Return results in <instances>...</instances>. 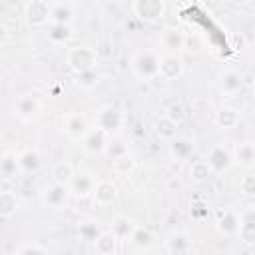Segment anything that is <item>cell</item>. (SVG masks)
Listing matches in <instances>:
<instances>
[{
  "label": "cell",
  "mask_w": 255,
  "mask_h": 255,
  "mask_svg": "<svg viewBox=\"0 0 255 255\" xmlns=\"http://www.w3.org/2000/svg\"><path fill=\"white\" fill-rule=\"evenodd\" d=\"M48 247L38 243V241H24L14 249V255H46Z\"/></svg>",
  "instance_id": "38"
},
{
  "label": "cell",
  "mask_w": 255,
  "mask_h": 255,
  "mask_svg": "<svg viewBox=\"0 0 255 255\" xmlns=\"http://www.w3.org/2000/svg\"><path fill=\"white\" fill-rule=\"evenodd\" d=\"M135 229H137L135 219L129 217V215H126V213H118V215H114L112 221H110V231H112L120 241H129Z\"/></svg>",
  "instance_id": "19"
},
{
  "label": "cell",
  "mask_w": 255,
  "mask_h": 255,
  "mask_svg": "<svg viewBox=\"0 0 255 255\" xmlns=\"http://www.w3.org/2000/svg\"><path fill=\"white\" fill-rule=\"evenodd\" d=\"M96 177L90 173V171H76L72 183H70V191H72V197L76 199H88L92 197L94 193V187H96Z\"/></svg>",
  "instance_id": "17"
},
{
  "label": "cell",
  "mask_w": 255,
  "mask_h": 255,
  "mask_svg": "<svg viewBox=\"0 0 255 255\" xmlns=\"http://www.w3.org/2000/svg\"><path fill=\"white\" fill-rule=\"evenodd\" d=\"M102 231L104 229L100 227V221L96 219H84L78 223V239H82L84 243H94Z\"/></svg>",
  "instance_id": "33"
},
{
  "label": "cell",
  "mask_w": 255,
  "mask_h": 255,
  "mask_svg": "<svg viewBox=\"0 0 255 255\" xmlns=\"http://www.w3.org/2000/svg\"><path fill=\"white\" fill-rule=\"evenodd\" d=\"M243 84H245L243 74L237 72V70H233V68H227V70H223L217 76V90L225 98H231V96L239 94L243 90Z\"/></svg>",
  "instance_id": "12"
},
{
  "label": "cell",
  "mask_w": 255,
  "mask_h": 255,
  "mask_svg": "<svg viewBox=\"0 0 255 255\" xmlns=\"http://www.w3.org/2000/svg\"><path fill=\"white\" fill-rule=\"evenodd\" d=\"M211 175H213V171H211L207 159H193L191 161V165H189V179L193 183H199V185L207 183V179Z\"/></svg>",
  "instance_id": "32"
},
{
  "label": "cell",
  "mask_w": 255,
  "mask_h": 255,
  "mask_svg": "<svg viewBox=\"0 0 255 255\" xmlns=\"http://www.w3.org/2000/svg\"><path fill=\"white\" fill-rule=\"evenodd\" d=\"M76 10L70 2H56L50 10V24H74Z\"/></svg>",
  "instance_id": "26"
},
{
  "label": "cell",
  "mask_w": 255,
  "mask_h": 255,
  "mask_svg": "<svg viewBox=\"0 0 255 255\" xmlns=\"http://www.w3.org/2000/svg\"><path fill=\"white\" fill-rule=\"evenodd\" d=\"M185 74V64L177 54H163L159 60V78L163 82H175Z\"/></svg>",
  "instance_id": "11"
},
{
  "label": "cell",
  "mask_w": 255,
  "mask_h": 255,
  "mask_svg": "<svg viewBox=\"0 0 255 255\" xmlns=\"http://www.w3.org/2000/svg\"><path fill=\"white\" fill-rule=\"evenodd\" d=\"M135 165H137V161H135V155L131 151H128V153L112 159V169L116 173H120V175H129L135 169Z\"/></svg>",
  "instance_id": "34"
},
{
  "label": "cell",
  "mask_w": 255,
  "mask_h": 255,
  "mask_svg": "<svg viewBox=\"0 0 255 255\" xmlns=\"http://www.w3.org/2000/svg\"><path fill=\"white\" fill-rule=\"evenodd\" d=\"M0 173H2V179H4V181H12V179H16L18 173H22L20 159H18V153H16V151L6 149V151L2 153V159H0Z\"/></svg>",
  "instance_id": "23"
},
{
  "label": "cell",
  "mask_w": 255,
  "mask_h": 255,
  "mask_svg": "<svg viewBox=\"0 0 255 255\" xmlns=\"http://www.w3.org/2000/svg\"><path fill=\"white\" fill-rule=\"evenodd\" d=\"M165 251L167 253H173V255H185V253H191L193 251V237L183 231V229H173L167 233L165 241Z\"/></svg>",
  "instance_id": "13"
},
{
  "label": "cell",
  "mask_w": 255,
  "mask_h": 255,
  "mask_svg": "<svg viewBox=\"0 0 255 255\" xmlns=\"http://www.w3.org/2000/svg\"><path fill=\"white\" fill-rule=\"evenodd\" d=\"M253 60H255V46H253Z\"/></svg>",
  "instance_id": "44"
},
{
  "label": "cell",
  "mask_w": 255,
  "mask_h": 255,
  "mask_svg": "<svg viewBox=\"0 0 255 255\" xmlns=\"http://www.w3.org/2000/svg\"><path fill=\"white\" fill-rule=\"evenodd\" d=\"M251 92H253V96H255V74H253V78H251Z\"/></svg>",
  "instance_id": "43"
},
{
  "label": "cell",
  "mask_w": 255,
  "mask_h": 255,
  "mask_svg": "<svg viewBox=\"0 0 255 255\" xmlns=\"http://www.w3.org/2000/svg\"><path fill=\"white\" fill-rule=\"evenodd\" d=\"M42 108L44 104L36 94H22L12 104V112L20 122H34L42 114Z\"/></svg>",
  "instance_id": "6"
},
{
  "label": "cell",
  "mask_w": 255,
  "mask_h": 255,
  "mask_svg": "<svg viewBox=\"0 0 255 255\" xmlns=\"http://www.w3.org/2000/svg\"><path fill=\"white\" fill-rule=\"evenodd\" d=\"M205 159H207V163H209L213 175H223V173H227V171L233 167V155H231V151H229L225 145H221V143H215V145L207 151Z\"/></svg>",
  "instance_id": "10"
},
{
  "label": "cell",
  "mask_w": 255,
  "mask_h": 255,
  "mask_svg": "<svg viewBox=\"0 0 255 255\" xmlns=\"http://www.w3.org/2000/svg\"><path fill=\"white\" fill-rule=\"evenodd\" d=\"M124 124H126V114L118 106H114V104L102 106L96 112V118H94V126L100 128V129H104L110 137L112 135H120Z\"/></svg>",
  "instance_id": "3"
},
{
  "label": "cell",
  "mask_w": 255,
  "mask_h": 255,
  "mask_svg": "<svg viewBox=\"0 0 255 255\" xmlns=\"http://www.w3.org/2000/svg\"><path fill=\"white\" fill-rule=\"evenodd\" d=\"M48 40L56 46H64L74 40V26L72 24H48L46 32Z\"/></svg>",
  "instance_id": "27"
},
{
  "label": "cell",
  "mask_w": 255,
  "mask_h": 255,
  "mask_svg": "<svg viewBox=\"0 0 255 255\" xmlns=\"http://www.w3.org/2000/svg\"><path fill=\"white\" fill-rule=\"evenodd\" d=\"M22 173H36L42 167V153L36 147H26L18 153Z\"/></svg>",
  "instance_id": "28"
},
{
  "label": "cell",
  "mask_w": 255,
  "mask_h": 255,
  "mask_svg": "<svg viewBox=\"0 0 255 255\" xmlns=\"http://www.w3.org/2000/svg\"><path fill=\"white\" fill-rule=\"evenodd\" d=\"M233 165L251 169L255 167V141H239L233 145Z\"/></svg>",
  "instance_id": "20"
},
{
  "label": "cell",
  "mask_w": 255,
  "mask_h": 255,
  "mask_svg": "<svg viewBox=\"0 0 255 255\" xmlns=\"http://www.w3.org/2000/svg\"><path fill=\"white\" fill-rule=\"evenodd\" d=\"M128 151H129L128 141L122 139L120 135H112L110 141H108V145H106L104 155H108L110 159H116V157H120V155H124V153H128Z\"/></svg>",
  "instance_id": "37"
},
{
  "label": "cell",
  "mask_w": 255,
  "mask_h": 255,
  "mask_svg": "<svg viewBox=\"0 0 255 255\" xmlns=\"http://www.w3.org/2000/svg\"><path fill=\"white\" fill-rule=\"evenodd\" d=\"M98 52L92 46H72L66 54V64L74 74H82L86 70H94L98 66Z\"/></svg>",
  "instance_id": "4"
},
{
  "label": "cell",
  "mask_w": 255,
  "mask_h": 255,
  "mask_svg": "<svg viewBox=\"0 0 255 255\" xmlns=\"http://www.w3.org/2000/svg\"><path fill=\"white\" fill-rule=\"evenodd\" d=\"M129 243H131L135 249H139V251H149V249L153 247V243H155V235H153V231H151L149 227L137 225V229L133 231Z\"/></svg>",
  "instance_id": "31"
},
{
  "label": "cell",
  "mask_w": 255,
  "mask_h": 255,
  "mask_svg": "<svg viewBox=\"0 0 255 255\" xmlns=\"http://www.w3.org/2000/svg\"><path fill=\"white\" fill-rule=\"evenodd\" d=\"M102 80V74L94 68V70H86L82 74H76V86L80 90H94Z\"/></svg>",
  "instance_id": "36"
},
{
  "label": "cell",
  "mask_w": 255,
  "mask_h": 255,
  "mask_svg": "<svg viewBox=\"0 0 255 255\" xmlns=\"http://www.w3.org/2000/svg\"><path fill=\"white\" fill-rule=\"evenodd\" d=\"M20 209V199L14 191L4 189L0 191V219L2 221H10Z\"/></svg>",
  "instance_id": "25"
},
{
  "label": "cell",
  "mask_w": 255,
  "mask_h": 255,
  "mask_svg": "<svg viewBox=\"0 0 255 255\" xmlns=\"http://www.w3.org/2000/svg\"><path fill=\"white\" fill-rule=\"evenodd\" d=\"M189 213H191V217H193L195 221H203V219H207V215H209V205H207L205 201H193V203L189 205Z\"/></svg>",
  "instance_id": "41"
},
{
  "label": "cell",
  "mask_w": 255,
  "mask_h": 255,
  "mask_svg": "<svg viewBox=\"0 0 255 255\" xmlns=\"http://www.w3.org/2000/svg\"><path fill=\"white\" fill-rule=\"evenodd\" d=\"M167 153L173 163H185L195 153V139L187 135H175L171 141H167Z\"/></svg>",
  "instance_id": "9"
},
{
  "label": "cell",
  "mask_w": 255,
  "mask_h": 255,
  "mask_svg": "<svg viewBox=\"0 0 255 255\" xmlns=\"http://www.w3.org/2000/svg\"><path fill=\"white\" fill-rule=\"evenodd\" d=\"M120 239L110 231V229H104L98 237H96V241L92 243V247H94V251L98 253V255H116L118 251H120Z\"/></svg>",
  "instance_id": "21"
},
{
  "label": "cell",
  "mask_w": 255,
  "mask_h": 255,
  "mask_svg": "<svg viewBox=\"0 0 255 255\" xmlns=\"http://www.w3.org/2000/svg\"><path fill=\"white\" fill-rule=\"evenodd\" d=\"M215 229L223 237H237L239 231V213L231 207L219 209L215 213Z\"/></svg>",
  "instance_id": "15"
},
{
  "label": "cell",
  "mask_w": 255,
  "mask_h": 255,
  "mask_svg": "<svg viewBox=\"0 0 255 255\" xmlns=\"http://www.w3.org/2000/svg\"><path fill=\"white\" fill-rule=\"evenodd\" d=\"M207 48V42L201 34L197 32H191V34H185V44H183V52L191 54V56H197V54H203Z\"/></svg>",
  "instance_id": "35"
},
{
  "label": "cell",
  "mask_w": 255,
  "mask_h": 255,
  "mask_svg": "<svg viewBox=\"0 0 255 255\" xmlns=\"http://www.w3.org/2000/svg\"><path fill=\"white\" fill-rule=\"evenodd\" d=\"M159 60L161 56L155 50H141L131 58V72L135 78L149 82L159 78Z\"/></svg>",
  "instance_id": "1"
},
{
  "label": "cell",
  "mask_w": 255,
  "mask_h": 255,
  "mask_svg": "<svg viewBox=\"0 0 255 255\" xmlns=\"http://www.w3.org/2000/svg\"><path fill=\"white\" fill-rule=\"evenodd\" d=\"M231 4H235V6H247L251 0H229Z\"/></svg>",
  "instance_id": "42"
},
{
  "label": "cell",
  "mask_w": 255,
  "mask_h": 255,
  "mask_svg": "<svg viewBox=\"0 0 255 255\" xmlns=\"http://www.w3.org/2000/svg\"><path fill=\"white\" fill-rule=\"evenodd\" d=\"M72 197V191H70V185L66 183H60V181H50L42 187L40 191V203L42 207L50 209V211H62L68 207V201Z\"/></svg>",
  "instance_id": "2"
},
{
  "label": "cell",
  "mask_w": 255,
  "mask_h": 255,
  "mask_svg": "<svg viewBox=\"0 0 255 255\" xmlns=\"http://www.w3.org/2000/svg\"><path fill=\"white\" fill-rule=\"evenodd\" d=\"M239 193L245 197H255V173H245L239 179Z\"/></svg>",
  "instance_id": "39"
},
{
  "label": "cell",
  "mask_w": 255,
  "mask_h": 255,
  "mask_svg": "<svg viewBox=\"0 0 255 255\" xmlns=\"http://www.w3.org/2000/svg\"><path fill=\"white\" fill-rule=\"evenodd\" d=\"M88 129H90V124L82 112H68L62 116V131L66 137L82 141V137L88 133Z\"/></svg>",
  "instance_id": "8"
},
{
  "label": "cell",
  "mask_w": 255,
  "mask_h": 255,
  "mask_svg": "<svg viewBox=\"0 0 255 255\" xmlns=\"http://www.w3.org/2000/svg\"><path fill=\"white\" fill-rule=\"evenodd\" d=\"M177 122H173L165 112L155 120V124H153V131H155V135L159 137V139H163V141H171L175 135H177Z\"/></svg>",
  "instance_id": "29"
},
{
  "label": "cell",
  "mask_w": 255,
  "mask_h": 255,
  "mask_svg": "<svg viewBox=\"0 0 255 255\" xmlns=\"http://www.w3.org/2000/svg\"><path fill=\"white\" fill-rule=\"evenodd\" d=\"M110 141V135L100 128H90L88 133L82 137V149L88 155H102L106 151V145Z\"/></svg>",
  "instance_id": "14"
},
{
  "label": "cell",
  "mask_w": 255,
  "mask_h": 255,
  "mask_svg": "<svg viewBox=\"0 0 255 255\" xmlns=\"http://www.w3.org/2000/svg\"><path fill=\"white\" fill-rule=\"evenodd\" d=\"M237 237L247 247L255 245V205H249V207H245L239 213V231H237Z\"/></svg>",
  "instance_id": "16"
},
{
  "label": "cell",
  "mask_w": 255,
  "mask_h": 255,
  "mask_svg": "<svg viewBox=\"0 0 255 255\" xmlns=\"http://www.w3.org/2000/svg\"><path fill=\"white\" fill-rule=\"evenodd\" d=\"M239 120H241V114L239 110L231 108V106H219L215 116H213V122L217 128L221 129H233L239 126Z\"/></svg>",
  "instance_id": "22"
},
{
  "label": "cell",
  "mask_w": 255,
  "mask_h": 255,
  "mask_svg": "<svg viewBox=\"0 0 255 255\" xmlns=\"http://www.w3.org/2000/svg\"><path fill=\"white\" fill-rule=\"evenodd\" d=\"M92 199L100 207H108V205L116 203V199H118V185L112 179H98L96 187H94V193H92Z\"/></svg>",
  "instance_id": "18"
},
{
  "label": "cell",
  "mask_w": 255,
  "mask_h": 255,
  "mask_svg": "<svg viewBox=\"0 0 255 255\" xmlns=\"http://www.w3.org/2000/svg\"><path fill=\"white\" fill-rule=\"evenodd\" d=\"M131 10L141 22L157 24L165 18L167 6H165V0H133Z\"/></svg>",
  "instance_id": "5"
},
{
  "label": "cell",
  "mask_w": 255,
  "mask_h": 255,
  "mask_svg": "<svg viewBox=\"0 0 255 255\" xmlns=\"http://www.w3.org/2000/svg\"><path fill=\"white\" fill-rule=\"evenodd\" d=\"M165 114L173 120V122H177V124H181L183 120H185V116H187V112H185V106L179 102V100H175V102H171L167 108H165Z\"/></svg>",
  "instance_id": "40"
},
{
  "label": "cell",
  "mask_w": 255,
  "mask_h": 255,
  "mask_svg": "<svg viewBox=\"0 0 255 255\" xmlns=\"http://www.w3.org/2000/svg\"><path fill=\"white\" fill-rule=\"evenodd\" d=\"M163 50L175 54L179 50H183V44H185V32L181 28H165L161 32V38H159Z\"/></svg>",
  "instance_id": "24"
},
{
  "label": "cell",
  "mask_w": 255,
  "mask_h": 255,
  "mask_svg": "<svg viewBox=\"0 0 255 255\" xmlns=\"http://www.w3.org/2000/svg\"><path fill=\"white\" fill-rule=\"evenodd\" d=\"M50 10L52 4L46 0H32L24 8V20L30 28H44L50 24Z\"/></svg>",
  "instance_id": "7"
},
{
  "label": "cell",
  "mask_w": 255,
  "mask_h": 255,
  "mask_svg": "<svg viewBox=\"0 0 255 255\" xmlns=\"http://www.w3.org/2000/svg\"><path fill=\"white\" fill-rule=\"evenodd\" d=\"M50 175H52V179H54V181H60V183L70 185V183H72V179H74V175H76L74 163H72V161H68V159H60V161H56V163L52 165Z\"/></svg>",
  "instance_id": "30"
}]
</instances>
